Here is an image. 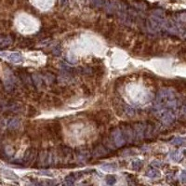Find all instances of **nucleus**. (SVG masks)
Wrapping results in <instances>:
<instances>
[{"instance_id": "obj_13", "label": "nucleus", "mask_w": 186, "mask_h": 186, "mask_svg": "<svg viewBox=\"0 0 186 186\" xmlns=\"http://www.w3.org/2000/svg\"><path fill=\"white\" fill-rule=\"evenodd\" d=\"M40 174H41V175H45V176H49V177H52V176H53L52 174H50V173H47V172H41Z\"/></svg>"}, {"instance_id": "obj_1", "label": "nucleus", "mask_w": 186, "mask_h": 186, "mask_svg": "<svg viewBox=\"0 0 186 186\" xmlns=\"http://www.w3.org/2000/svg\"><path fill=\"white\" fill-rule=\"evenodd\" d=\"M2 57L6 58L9 61H12V63H19L23 61V57L21 53L19 52H9V53H0Z\"/></svg>"}, {"instance_id": "obj_5", "label": "nucleus", "mask_w": 186, "mask_h": 186, "mask_svg": "<svg viewBox=\"0 0 186 186\" xmlns=\"http://www.w3.org/2000/svg\"><path fill=\"white\" fill-rule=\"evenodd\" d=\"M146 176H148L149 178H159L160 177V172L156 169H149L146 172Z\"/></svg>"}, {"instance_id": "obj_9", "label": "nucleus", "mask_w": 186, "mask_h": 186, "mask_svg": "<svg viewBox=\"0 0 186 186\" xmlns=\"http://www.w3.org/2000/svg\"><path fill=\"white\" fill-rule=\"evenodd\" d=\"M142 166V162L140 160H136L132 163V168L134 170H139Z\"/></svg>"}, {"instance_id": "obj_2", "label": "nucleus", "mask_w": 186, "mask_h": 186, "mask_svg": "<svg viewBox=\"0 0 186 186\" xmlns=\"http://www.w3.org/2000/svg\"><path fill=\"white\" fill-rule=\"evenodd\" d=\"M114 142H116L117 146H122L127 141L126 137L124 136V134L121 131H116V133H114Z\"/></svg>"}, {"instance_id": "obj_7", "label": "nucleus", "mask_w": 186, "mask_h": 186, "mask_svg": "<svg viewBox=\"0 0 186 186\" xmlns=\"http://www.w3.org/2000/svg\"><path fill=\"white\" fill-rule=\"evenodd\" d=\"M106 183L108 185H114V183H116V176H114V175H108L106 176Z\"/></svg>"}, {"instance_id": "obj_8", "label": "nucleus", "mask_w": 186, "mask_h": 186, "mask_svg": "<svg viewBox=\"0 0 186 186\" xmlns=\"http://www.w3.org/2000/svg\"><path fill=\"white\" fill-rule=\"evenodd\" d=\"M171 144H174V145H184L185 144V140L183 139V138H175L174 140H172V141H171Z\"/></svg>"}, {"instance_id": "obj_12", "label": "nucleus", "mask_w": 186, "mask_h": 186, "mask_svg": "<svg viewBox=\"0 0 186 186\" xmlns=\"http://www.w3.org/2000/svg\"><path fill=\"white\" fill-rule=\"evenodd\" d=\"M185 179H186L185 171H183V173L180 174V180H182V182H183V183H185Z\"/></svg>"}, {"instance_id": "obj_6", "label": "nucleus", "mask_w": 186, "mask_h": 186, "mask_svg": "<svg viewBox=\"0 0 186 186\" xmlns=\"http://www.w3.org/2000/svg\"><path fill=\"white\" fill-rule=\"evenodd\" d=\"M75 180V174H74V173H71V174H69L68 176H66V178H65V183H66V184H74Z\"/></svg>"}, {"instance_id": "obj_4", "label": "nucleus", "mask_w": 186, "mask_h": 186, "mask_svg": "<svg viewBox=\"0 0 186 186\" xmlns=\"http://www.w3.org/2000/svg\"><path fill=\"white\" fill-rule=\"evenodd\" d=\"M3 174L6 176V177L9 180H18V176L13 172L11 170L8 169H4L3 170Z\"/></svg>"}, {"instance_id": "obj_11", "label": "nucleus", "mask_w": 186, "mask_h": 186, "mask_svg": "<svg viewBox=\"0 0 186 186\" xmlns=\"http://www.w3.org/2000/svg\"><path fill=\"white\" fill-rule=\"evenodd\" d=\"M162 163L161 162H159V161H154V162H152V166H157V168H158V166H161L162 165H161Z\"/></svg>"}, {"instance_id": "obj_10", "label": "nucleus", "mask_w": 186, "mask_h": 186, "mask_svg": "<svg viewBox=\"0 0 186 186\" xmlns=\"http://www.w3.org/2000/svg\"><path fill=\"white\" fill-rule=\"evenodd\" d=\"M102 169H107V170H111V169H116V166L114 164H106V165H103L102 166Z\"/></svg>"}, {"instance_id": "obj_3", "label": "nucleus", "mask_w": 186, "mask_h": 186, "mask_svg": "<svg viewBox=\"0 0 186 186\" xmlns=\"http://www.w3.org/2000/svg\"><path fill=\"white\" fill-rule=\"evenodd\" d=\"M184 156V150H182V151H175V152H172L170 154V158L172 159L173 161L175 162H179L180 161Z\"/></svg>"}]
</instances>
